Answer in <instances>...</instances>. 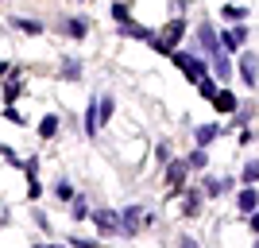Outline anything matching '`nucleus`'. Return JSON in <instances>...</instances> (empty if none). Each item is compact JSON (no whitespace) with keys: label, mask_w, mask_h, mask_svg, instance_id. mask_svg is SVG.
Listing matches in <instances>:
<instances>
[{"label":"nucleus","mask_w":259,"mask_h":248,"mask_svg":"<svg viewBox=\"0 0 259 248\" xmlns=\"http://www.w3.org/2000/svg\"><path fill=\"white\" fill-rule=\"evenodd\" d=\"M174 66H178V70H182L190 82H205V62H201V58H194V54L174 51Z\"/></svg>","instance_id":"nucleus-1"},{"label":"nucleus","mask_w":259,"mask_h":248,"mask_svg":"<svg viewBox=\"0 0 259 248\" xmlns=\"http://www.w3.org/2000/svg\"><path fill=\"white\" fill-rule=\"evenodd\" d=\"M182 31H186V23H182V20H174L170 27H166V31L155 39V43H159V51H174V43L182 39Z\"/></svg>","instance_id":"nucleus-2"},{"label":"nucleus","mask_w":259,"mask_h":248,"mask_svg":"<svg viewBox=\"0 0 259 248\" xmlns=\"http://www.w3.org/2000/svg\"><path fill=\"white\" fill-rule=\"evenodd\" d=\"M93 221H97L101 233H120V217L108 214V209H97V214H93Z\"/></svg>","instance_id":"nucleus-3"},{"label":"nucleus","mask_w":259,"mask_h":248,"mask_svg":"<svg viewBox=\"0 0 259 248\" xmlns=\"http://www.w3.org/2000/svg\"><path fill=\"white\" fill-rule=\"evenodd\" d=\"M140 217H143L140 205H128V209H124V217H120V229H124V233H136V229H140Z\"/></svg>","instance_id":"nucleus-4"},{"label":"nucleus","mask_w":259,"mask_h":248,"mask_svg":"<svg viewBox=\"0 0 259 248\" xmlns=\"http://www.w3.org/2000/svg\"><path fill=\"white\" fill-rule=\"evenodd\" d=\"M240 209H244L248 217H255V190H251V186L240 190Z\"/></svg>","instance_id":"nucleus-5"},{"label":"nucleus","mask_w":259,"mask_h":248,"mask_svg":"<svg viewBox=\"0 0 259 248\" xmlns=\"http://www.w3.org/2000/svg\"><path fill=\"white\" fill-rule=\"evenodd\" d=\"M213 105L221 109V113H232V109H236V97L225 93V89H217V93H213Z\"/></svg>","instance_id":"nucleus-6"},{"label":"nucleus","mask_w":259,"mask_h":248,"mask_svg":"<svg viewBox=\"0 0 259 248\" xmlns=\"http://www.w3.org/2000/svg\"><path fill=\"white\" fill-rule=\"evenodd\" d=\"M166 179H170V186H174V190H182V183H186V163H170Z\"/></svg>","instance_id":"nucleus-7"},{"label":"nucleus","mask_w":259,"mask_h":248,"mask_svg":"<svg viewBox=\"0 0 259 248\" xmlns=\"http://www.w3.org/2000/svg\"><path fill=\"white\" fill-rule=\"evenodd\" d=\"M255 58H251V54H244V62H240V74H244V82H248V89H255Z\"/></svg>","instance_id":"nucleus-8"},{"label":"nucleus","mask_w":259,"mask_h":248,"mask_svg":"<svg viewBox=\"0 0 259 248\" xmlns=\"http://www.w3.org/2000/svg\"><path fill=\"white\" fill-rule=\"evenodd\" d=\"M12 23H16L20 31H27V35H39V31H43V23H39V20H23V16H16Z\"/></svg>","instance_id":"nucleus-9"},{"label":"nucleus","mask_w":259,"mask_h":248,"mask_svg":"<svg viewBox=\"0 0 259 248\" xmlns=\"http://www.w3.org/2000/svg\"><path fill=\"white\" fill-rule=\"evenodd\" d=\"M54 132H58V117H43V124H39V136H43V140H51Z\"/></svg>","instance_id":"nucleus-10"},{"label":"nucleus","mask_w":259,"mask_h":248,"mask_svg":"<svg viewBox=\"0 0 259 248\" xmlns=\"http://www.w3.org/2000/svg\"><path fill=\"white\" fill-rule=\"evenodd\" d=\"M201 47H205V51H217V35H213V27H201Z\"/></svg>","instance_id":"nucleus-11"},{"label":"nucleus","mask_w":259,"mask_h":248,"mask_svg":"<svg viewBox=\"0 0 259 248\" xmlns=\"http://www.w3.org/2000/svg\"><path fill=\"white\" fill-rule=\"evenodd\" d=\"M217 132H221L217 124H205V128H197V144H209V140L217 136Z\"/></svg>","instance_id":"nucleus-12"},{"label":"nucleus","mask_w":259,"mask_h":248,"mask_svg":"<svg viewBox=\"0 0 259 248\" xmlns=\"http://www.w3.org/2000/svg\"><path fill=\"white\" fill-rule=\"evenodd\" d=\"M66 27H70V35H74V39H81L89 23H85V20H70V23H66Z\"/></svg>","instance_id":"nucleus-13"},{"label":"nucleus","mask_w":259,"mask_h":248,"mask_svg":"<svg viewBox=\"0 0 259 248\" xmlns=\"http://www.w3.org/2000/svg\"><path fill=\"white\" fill-rule=\"evenodd\" d=\"M54 194L66 202V198H74V186H70V183H58V186H54Z\"/></svg>","instance_id":"nucleus-14"},{"label":"nucleus","mask_w":259,"mask_h":248,"mask_svg":"<svg viewBox=\"0 0 259 248\" xmlns=\"http://www.w3.org/2000/svg\"><path fill=\"white\" fill-rule=\"evenodd\" d=\"M4 97H8V101H16V97H20V82H16V78L8 82V89H4Z\"/></svg>","instance_id":"nucleus-15"},{"label":"nucleus","mask_w":259,"mask_h":248,"mask_svg":"<svg viewBox=\"0 0 259 248\" xmlns=\"http://www.w3.org/2000/svg\"><path fill=\"white\" fill-rule=\"evenodd\" d=\"M255 174H259V167H255V163H248V167H244V183H255Z\"/></svg>","instance_id":"nucleus-16"},{"label":"nucleus","mask_w":259,"mask_h":248,"mask_svg":"<svg viewBox=\"0 0 259 248\" xmlns=\"http://www.w3.org/2000/svg\"><path fill=\"white\" fill-rule=\"evenodd\" d=\"M62 74H66V78H77V74H81V70H77V62H74V58H70V62L62 66Z\"/></svg>","instance_id":"nucleus-17"},{"label":"nucleus","mask_w":259,"mask_h":248,"mask_svg":"<svg viewBox=\"0 0 259 248\" xmlns=\"http://www.w3.org/2000/svg\"><path fill=\"white\" fill-rule=\"evenodd\" d=\"M221 190H225V183H217V179H209V183H205V194H221Z\"/></svg>","instance_id":"nucleus-18"},{"label":"nucleus","mask_w":259,"mask_h":248,"mask_svg":"<svg viewBox=\"0 0 259 248\" xmlns=\"http://www.w3.org/2000/svg\"><path fill=\"white\" fill-rule=\"evenodd\" d=\"M190 167H205V151H194V155H190Z\"/></svg>","instance_id":"nucleus-19"},{"label":"nucleus","mask_w":259,"mask_h":248,"mask_svg":"<svg viewBox=\"0 0 259 248\" xmlns=\"http://www.w3.org/2000/svg\"><path fill=\"white\" fill-rule=\"evenodd\" d=\"M201 93H205V97H209V101H213V93H217V86H213V82H209V78H205V82H201Z\"/></svg>","instance_id":"nucleus-20"},{"label":"nucleus","mask_w":259,"mask_h":248,"mask_svg":"<svg viewBox=\"0 0 259 248\" xmlns=\"http://www.w3.org/2000/svg\"><path fill=\"white\" fill-rule=\"evenodd\" d=\"M178 248H197V244H194L190 237H182V244H178Z\"/></svg>","instance_id":"nucleus-21"},{"label":"nucleus","mask_w":259,"mask_h":248,"mask_svg":"<svg viewBox=\"0 0 259 248\" xmlns=\"http://www.w3.org/2000/svg\"><path fill=\"white\" fill-rule=\"evenodd\" d=\"M0 74H8V62H0Z\"/></svg>","instance_id":"nucleus-22"},{"label":"nucleus","mask_w":259,"mask_h":248,"mask_svg":"<svg viewBox=\"0 0 259 248\" xmlns=\"http://www.w3.org/2000/svg\"><path fill=\"white\" fill-rule=\"evenodd\" d=\"M43 248H47V244H43ZM54 248H58V244H54Z\"/></svg>","instance_id":"nucleus-23"}]
</instances>
